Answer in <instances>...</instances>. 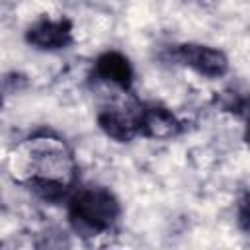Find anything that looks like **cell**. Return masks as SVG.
I'll use <instances>...</instances> for the list:
<instances>
[{
    "label": "cell",
    "mask_w": 250,
    "mask_h": 250,
    "mask_svg": "<svg viewBox=\"0 0 250 250\" xmlns=\"http://www.w3.org/2000/svg\"><path fill=\"white\" fill-rule=\"evenodd\" d=\"M176 55L186 66H189L195 72H199L203 76H209V78H219L229 68V61H227L225 53L219 51V49L207 47V45L186 43V45L178 47Z\"/></svg>",
    "instance_id": "obj_2"
},
{
    "label": "cell",
    "mask_w": 250,
    "mask_h": 250,
    "mask_svg": "<svg viewBox=\"0 0 250 250\" xmlns=\"http://www.w3.org/2000/svg\"><path fill=\"white\" fill-rule=\"evenodd\" d=\"M27 43L37 49L55 51L64 49L72 43V23L66 18L61 20H39L27 29Z\"/></svg>",
    "instance_id": "obj_3"
},
{
    "label": "cell",
    "mask_w": 250,
    "mask_h": 250,
    "mask_svg": "<svg viewBox=\"0 0 250 250\" xmlns=\"http://www.w3.org/2000/svg\"><path fill=\"white\" fill-rule=\"evenodd\" d=\"M180 131V123L174 113L162 105H141L139 133L150 139H168Z\"/></svg>",
    "instance_id": "obj_5"
},
{
    "label": "cell",
    "mask_w": 250,
    "mask_h": 250,
    "mask_svg": "<svg viewBox=\"0 0 250 250\" xmlns=\"http://www.w3.org/2000/svg\"><path fill=\"white\" fill-rule=\"evenodd\" d=\"M0 104H2V100H0Z\"/></svg>",
    "instance_id": "obj_7"
},
{
    "label": "cell",
    "mask_w": 250,
    "mask_h": 250,
    "mask_svg": "<svg viewBox=\"0 0 250 250\" xmlns=\"http://www.w3.org/2000/svg\"><path fill=\"white\" fill-rule=\"evenodd\" d=\"M139 117H141V105L137 109H121V107H105L98 115L100 127L115 141H131L139 133Z\"/></svg>",
    "instance_id": "obj_4"
},
{
    "label": "cell",
    "mask_w": 250,
    "mask_h": 250,
    "mask_svg": "<svg viewBox=\"0 0 250 250\" xmlns=\"http://www.w3.org/2000/svg\"><path fill=\"white\" fill-rule=\"evenodd\" d=\"M96 74L102 80H107L111 84H117L121 88H129L133 82V68L127 57H123L117 51H105L96 61Z\"/></svg>",
    "instance_id": "obj_6"
},
{
    "label": "cell",
    "mask_w": 250,
    "mask_h": 250,
    "mask_svg": "<svg viewBox=\"0 0 250 250\" xmlns=\"http://www.w3.org/2000/svg\"><path fill=\"white\" fill-rule=\"evenodd\" d=\"M68 215L76 229L102 232L119 217V203L105 188H82L68 201Z\"/></svg>",
    "instance_id": "obj_1"
}]
</instances>
